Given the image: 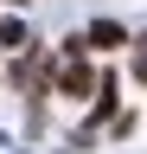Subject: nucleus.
<instances>
[{
	"mask_svg": "<svg viewBox=\"0 0 147 154\" xmlns=\"http://www.w3.org/2000/svg\"><path fill=\"white\" fill-rule=\"evenodd\" d=\"M64 96H90V71H83V64L64 71Z\"/></svg>",
	"mask_w": 147,
	"mask_h": 154,
	"instance_id": "f03ea898",
	"label": "nucleus"
},
{
	"mask_svg": "<svg viewBox=\"0 0 147 154\" xmlns=\"http://www.w3.org/2000/svg\"><path fill=\"white\" fill-rule=\"evenodd\" d=\"M83 38H90L96 51H115V45H122V26H115V19H102V26H90Z\"/></svg>",
	"mask_w": 147,
	"mask_h": 154,
	"instance_id": "f257e3e1",
	"label": "nucleus"
}]
</instances>
